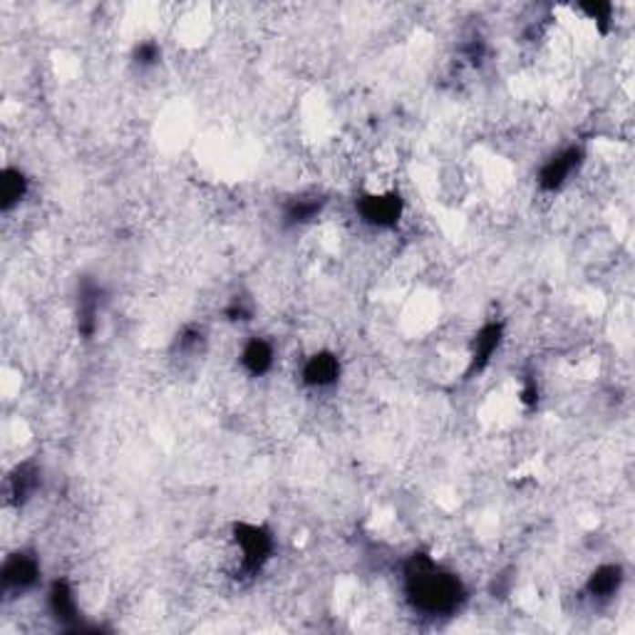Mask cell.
Returning a JSON list of instances; mask_svg holds the SVG:
<instances>
[{"label": "cell", "instance_id": "1", "mask_svg": "<svg viewBox=\"0 0 635 635\" xmlns=\"http://www.w3.org/2000/svg\"><path fill=\"white\" fill-rule=\"evenodd\" d=\"M405 591L424 616H450L464 600L462 581L427 554H415L407 561Z\"/></svg>", "mask_w": 635, "mask_h": 635}, {"label": "cell", "instance_id": "2", "mask_svg": "<svg viewBox=\"0 0 635 635\" xmlns=\"http://www.w3.org/2000/svg\"><path fill=\"white\" fill-rule=\"evenodd\" d=\"M231 538H234V547L241 554V571H246V574L261 571L265 561L274 554V536L261 524L238 521V524H234V536Z\"/></svg>", "mask_w": 635, "mask_h": 635}, {"label": "cell", "instance_id": "3", "mask_svg": "<svg viewBox=\"0 0 635 635\" xmlns=\"http://www.w3.org/2000/svg\"><path fill=\"white\" fill-rule=\"evenodd\" d=\"M405 202L397 192H370L358 199V213L375 229H392L402 219Z\"/></svg>", "mask_w": 635, "mask_h": 635}, {"label": "cell", "instance_id": "4", "mask_svg": "<svg viewBox=\"0 0 635 635\" xmlns=\"http://www.w3.org/2000/svg\"><path fill=\"white\" fill-rule=\"evenodd\" d=\"M583 164V150L578 144L564 147L556 151L554 157H548L541 169H538V186L541 192H558L564 189L566 182L574 177V172Z\"/></svg>", "mask_w": 635, "mask_h": 635}, {"label": "cell", "instance_id": "5", "mask_svg": "<svg viewBox=\"0 0 635 635\" xmlns=\"http://www.w3.org/2000/svg\"><path fill=\"white\" fill-rule=\"evenodd\" d=\"M3 588L5 591H30L40 583V561L30 551H16L3 564Z\"/></svg>", "mask_w": 635, "mask_h": 635}, {"label": "cell", "instance_id": "6", "mask_svg": "<svg viewBox=\"0 0 635 635\" xmlns=\"http://www.w3.org/2000/svg\"><path fill=\"white\" fill-rule=\"evenodd\" d=\"M340 358L330 350H318L303 362V370H300V378L308 388H333L338 380H340Z\"/></svg>", "mask_w": 635, "mask_h": 635}, {"label": "cell", "instance_id": "7", "mask_svg": "<svg viewBox=\"0 0 635 635\" xmlns=\"http://www.w3.org/2000/svg\"><path fill=\"white\" fill-rule=\"evenodd\" d=\"M623 568L618 564H603L599 566L591 576H588V583H586V591L588 596L596 600H609L613 599L620 586H623Z\"/></svg>", "mask_w": 635, "mask_h": 635}, {"label": "cell", "instance_id": "8", "mask_svg": "<svg viewBox=\"0 0 635 635\" xmlns=\"http://www.w3.org/2000/svg\"><path fill=\"white\" fill-rule=\"evenodd\" d=\"M504 328L502 323H486L474 336V348H472V372L482 370L494 358V353L502 345Z\"/></svg>", "mask_w": 635, "mask_h": 635}, {"label": "cell", "instance_id": "9", "mask_svg": "<svg viewBox=\"0 0 635 635\" xmlns=\"http://www.w3.org/2000/svg\"><path fill=\"white\" fill-rule=\"evenodd\" d=\"M276 362V353L274 345L264 340V338H251L244 350H241V365L246 368L254 378H261L265 372L274 368Z\"/></svg>", "mask_w": 635, "mask_h": 635}, {"label": "cell", "instance_id": "10", "mask_svg": "<svg viewBox=\"0 0 635 635\" xmlns=\"http://www.w3.org/2000/svg\"><path fill=\"white\" fill-rule=\"evenodd\" d=\"M47 609L62 623H75L78 620V599H75V591H72V586L65 578H57L50 586V591H47Z\"/></svg>", "mask_w": 635, "mask_h": 635}, {"label": "cell", "instance_id": "11", "mask_svg": "<svg viewBox=\"0 0 635 635\" xmlns=\"http://www.w3.org/2000/svg\"><path fill=\"white\" fill-rule=\"evenodd\" d=\"M99 293L92 283H85L79 288L78 298V330L85 338L95 336L98 330V316H99Z\"/></svg>", "mask_w": 635, "mask_h": 635}, {"label": "cell", "instance_id": "12", "mask_svg": "<svg viewBox=\"0 0 635 635\" xmlns=\"http://www.w3.org/2000/svg\"><path fill=\"white\" fill-rule=\"evenodd\" d=\"M40 484V472L33 462H26V464H18L13 469V474L8 476V492L10 499L16 504H26L33 492Z\"/></svg>", "mask_w": 635, "mask_h": 635}, {"label": "cell", "instance_id": "13", "mask_svg": "<svg viewBox=\"0 0 635 635\" xmlns=\"http://www.w3.org/2000/svg\"><path fill=\"white\" fill-rule=\"evenodd\" d=\"M27 194V179L26 174L16 167H5L0 174V206L3 212L16 209Z\"/></svg>", "mask_w": 635, "mask_h": 635}, {"label": "cell", "instance_id": "14", "mask_svg": "<svg viewBox=\"0 0 635 635\" xmlns=\"http://www.w3.org/2000/svg\"><path fill=\"white\" fill-rule=\"evenodd\" d=\"M320 212H323V199L316 194H303L291 199V203L286 206V213H283V216H286V224L303 226V224L316 219Z\"/></svg>", "mask_w": 635, "mask_h": 635}, {"label": "cell", "instance_id": "15", "mask_svg": "<svg viewBox=\"0 0 635 635\" xmlns=\"http://www.w3.org/2000/svg\"><path fill=\"white\" fill-rule=\"evenodd\" d=\"M159 57H161V47H159L154 40H144V43H140L134 47V62H137L140 68H154L159 62Z\"/></svg>", "mask_w": 635, "mask_h": 635}]
</instances>
